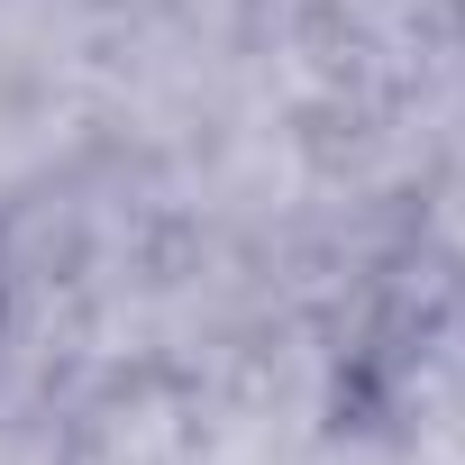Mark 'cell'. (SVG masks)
Listing matches in <instances>:
<instances>
[{
    "mask_svg": "<svg viewBox=\"0 0 465 465\" xmlns=\"http://www.w3.org/2000/svg\"><path fill=\"white\" fill-rule=\"evenodd\" d=\"M0 356H10V256H0Z\"/></svg>",
    "mask_w": 465,
    "mask_h": 465,
    "instance_id": "1",
    "label": "cell"
}]
</instances>
